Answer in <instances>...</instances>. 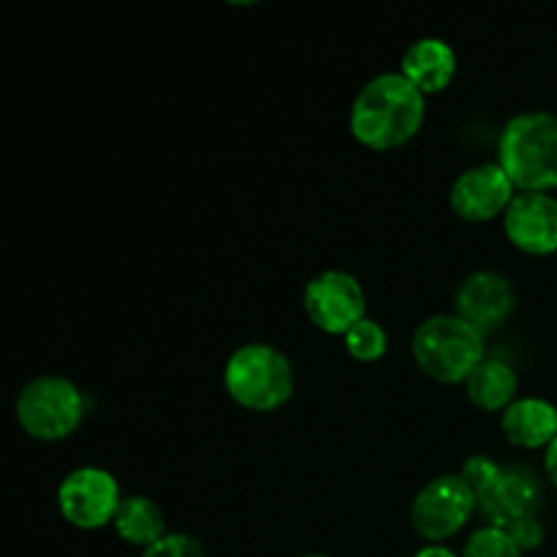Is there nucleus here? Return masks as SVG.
<instances>
[{
  "mask_svg": "<svg viewBox=\"0 0 557 557\" xmlns=\"http://www.w3.org/2000/svg\"><path fill=\"white\" fill-rule=\"evenodd\" d=\"M428 112V96L406 76L379 74L354 98L348 128L362 147L389 152L408 145L419 134Z\"/></svg>",
  "mask_w": 557,
  "mask_h": 557,
  "instance_id": "f257e3e1",
  "label": "nucleus"
},
{
  "mask_svg": "<svg viewBox=\"0 0 557 557\" xmlns=\"http://www.w3.org/2000/svg\"><path fill=\"white\" fill-rule=\"evenodd\" d=\"M498 163L520 194H549L557 188V114L522 112L504 125Z\"/></svg>",
  "mask_w": 557,
  "mask_h": 557,
  "instance_id": "f03ea898",
  "label": "nucleus"
},
{
  "mask_svg": "<svg viewBox=\"0 0 557 557\" xmlns=\"http://www.w3.org/2000/svg\"><path fill=\"white\" fill-rule=\"evenodd\" d=\"M411 354L428 379L466 384L484 362V335L457 313L430 315L413 332Z\"/></svg>",
  "mask_w": 557,
  "mask_h": 557,
  "instance_id": "7ed1b4c3",
  "label": "nucleus"
},
{
  "mask_svg": "<svg viewBox=\"0 0 557 557\" xmlns=\"http://www.w3.org/2000/svg\"><path fill=\"white\" fill-rule=\"evenodd\" d=\"M223 386L245 411L270 413L292 400L294 368L281 348L270 343H248L228 357Z\"/></svg>",
  "mask_w": 557,
  "mask_h": 557,
  "instance_id": "20e7f679",
  "label": "nucleus"
},
{
  "mask_svg": "<svg viewBox=\"0 0 557 557\" xmlns=\"http://www.w3.org/2000/svg\"><path fill=\"white\" fill-rule=\"evenodd\" d=\"M16 422L41 444L71 438L85 419V395L63 375H38L16 395Z\"/></svg>",
  "mask_w": 557,
  "mask_h": 557,
  "instance_id": "39448f33",
  "label": "nucleus"
},
{
  "mask_svg": "<svg viewBox=\"0 0 557 557\" xmlns=\"http://www.w3.org/2000/svg\"><path fill=\"white\" fill-rule=\"evenodd\" d=\"M479 511L473 490L462 476L444 473L424 484L411 504V525L424 542L444 544L455 539Z\"/></svg>",
  "mask_w": 557,
  "mask_h": 557,
  "instance_id": "423d86ee",
  "label": "nucleus"
},
{
  "mask_svg": "<svg viewBox=\"0 0 557 557\" xmlns=\"http://www.w3.org/2000/svg\"><path fill=\"white\" fill-rule=\"evenodd\" d=\"M123 495L117 479L96 466L71 471L58 487V509L69 525L79 531H101L114 522Z\"/></svg>",
  "mask_w": 557,
  "mask_h": 557,
  "instance_id": "0eeeda50",
  "label": "nucleus"
},
{
  "mask_svg": "<svg viewBox=\"0 0 557 557\" xmlns=\"http://www.w3.org/2000/svg\"><path fill=\"white\" fill-rule=\"evenodd\" d=\"M302 305L308 319L326 335L346 337L359 321L368 319L364 315L368 297H364L362 283L351 272L343 270H326L315 275L305 286Z\"/></svg>",
  "mask_w": 557,
  "mask_h": 557,
  "instance_id": "6e6552de",
  "label": "nucleus"
},
{
  "mask_svg": "<svg viewBox=\"0 0 557 557\" xmlns=\"http://www.w3.org/2000/svg\"><path fill=\"white\" fill-rule=\"evenodd\" d=\"M509 174L500 169V163H479V166L466 169L455 180L449 190V207L457 218L468 223H490L498 215H506L515 196Z\"/></svg>",
  "mask_w": 557,
  "mask_h": 557,
  "instance_id": "1a4fd4ad",
  "label": "nucleus"
},
{
  "mask_svg": "<svg viewBox=\"0 0 557 557\" xmlns=\"http://www.w3.org/2000/svg\"><path fill=\"white\" fill-rule=\"evenodd\" d=\"M517 294L506 275L493 270H479L460 283L455 294V310L462 321L482 335L498 330L515 313Z\"/></svg>",
  "mask_w": 557,
  "mask_h": 557,
  "instance_id": "9d476101",
  "label": "nucleus"
},
{
  "mask_svg": "<svg viewBox=\"0 0 557 557\" xmlns=\"http://www.w3.org/2000/svg\"><path fill=\"white\" fill-rule=\"evenodd\" d=\"M476 500L490 525L506 531L515 522L539 517L544 493L539 476L528 468H500L495 482Z\"/></svg>",
  "mask_w": 557,
  "mask_h": 557,
  "instance_id": "9b49d317",
  "label": "nucleus"
},
{
  "mask_svg": "<svg viewBox=\"0 0 557 557\" xmlns=\"http://www.w3.org/2000/svg\"><path fill=\"white\" fill-rule=\"evenodd\" d=\"M504 232L522 253H557V199L553 194H517L504 215Z\"/></svg>",
  "mask_w": 557,
  "mask_h": 557,
  "instance_id": "f8f14e48",
  "label": "nucleus"
},
{
  "mask_svg": "<svg viewBox=\"0 0 557 557\" xmlns=\"http://www.w3.org/2000/svg\"><path fill=\"white\" fill-rule=\"evenodd\" d=\"M400 74L424 96L444 92L457 76V54L444 38H419L403 52Z\"/></svg>",
  "mask_w": 557,
  "mask_h": 557,
  "instance_id": "ddd939ff",
  "label": "nucleus"
},
{
  "mask_svg": "<svg viewBox=\"0 0 557 557\" xmlns=\"http://www.w3.org/2000/svg\"><path fill=\"white\" fill-rule=\"evenodd\" d=\"M500 430L517 449H544L557 438V408L542 397H517L500 413Z\"/></svg>",
  "mask_w": 557,
  "mask_h": 557,
  "instance_id": "4468645a",
  "label": "nucleus"
},
{
  "mask_svg": "<svg viewBox=\"0 0 557 557\" xmlns=\"http://www.w3.org/2000/svg\"><path fill=\"white\" fill-rule=\"evenodd\" d=\"M517 389H520L517 370L500 357H484V362L466 381L468 400L487 413H504L517 400Z\"/></svg>",
  "mask_w": 557,
  "mask_h": 557,
  "instance_id": "2eb2a0df",
  "label": "nucleus"
},
{
  "mask_svg": "<svg viewBox=\"0 0 557 557\" xmlns=\"http://www.w3.org/2000/svg\"><path fill=\"white\" fill-rule=\"evenodd\" d=\"M112 525L125 544L139 547L141 553L166 536V515L147 495H125Z\"/></svg>",
  "mask_w": 557,
  "mask_h": 557,
  "instance_id": "dca6fc26",
  "label": "nucleus"
},
{
  "mask_svg": "<svg viewBox=\"0 0 557 557\" xmlns=\"http://www.w3.org/2000/svg\"><path fill=\"white\" fill-rule=\"evenodd\" d=\"M346 351L351 354L357 362H379L386 354V346H389V337H386V330L375 319H362L346 337Z\"/></svg>",
  "mask_w": 557,
  "mask_h": 557,
  "instance_id": "f3484780",
  "label": "nucleus"
},
{
  "mask_svg": "<svg viewBox=\"0 0 557 557\" xmlns=\"http://www.w3.org/2000/svg\"><path fill=\"white\" fill-rule=\"evenodd\" d=\"M520 547L515 544V539L509 536V531L495 525H484L473 533L471 539L462 547L460 557H522Z\"/></svg>",
  "mask_w": 557,
  "mask_h": 557,
  "instance_id": "a211bd4d",
  "label": "nucleus"
},
{
  "mask_svg": "<svg viewBox=\"0 0 557 557\" xmlns=\"http://www.w3.org/2000/svg\"><path fill=\"white\" fill-rule=\"evenodd\" d=\"M141 557H207V553L199 539L188 536V533H166L161 542L147 547Z\"/></svg>",
  "mask_w": 557,
  "mask_h": 557,
  "instance_id": "6ab92c4d",
  "label": "nucleus"
},
{
  "mask_svg": "<svg viewBox=\"0 0 557 557\" xmlns=\"http://www.w3.org/2000/svg\"><path fill=\"white\" fill-rule=\"evenodd\" d=\"M500 468L504 466H498V462L493 460V457H487V455H473L471 460L466 462V466H462V482L468 484V487L473 490V495H482L484 490L490 487V484L495 482V476H498L500 473Z\"/></svg>",
  "mask_w": 557,
  "mask_h": 557,
  "instance_id": "aec40b11",
  "label": "nucleus"
},
{
  "mask_svg": "<svg viewBox=\"0 0 557 557\" xmlns=\"http://www.w3.org/2000/svg\"><path fill=\"white\" fill-rule=\"evenodd\" d=\"M506 531H509V536L515 539V544L522 549V553H533V549H539L544 544V536H547V531H544L539 517H528V520L515 522V525L506 528Z\"/></svg>",
  "mask_w": 557,
  "mask_h": 557,
  "instance_id": "412c9836",
  "label": "nucleus"
},
{
  "mask_svg": "<svg viewBox=\"0 0 557 557\" xmlns=\"http://www.w3.org/2000/svg\"><path fill=\"white\" fill-rule=\"evenodd\" d=\"M544 471H547V479L557 490V438L547 446V451H544Z\"/></svg>",
  "mask_w": 557,
  "mask_h": 557,
  "instance_id": "4be33fe9",
  "label": "nucleus"
},
{
  "mask_svg": "<svg viewBox=\"0 0 557 557\" xmlns=\"http://www.w3.org/2000/svg\"><path fill=\"white\" fill-rule=\"evenodd\" d=\"M413 557H460V555H457L455 549L444 547V544H428V547L419 549Z\"/></svg>",
  "mask_w": 557,
  "mask_h": 557,
  "instance_id": "5701e85b",
  "label": "nucleus"
},
{
  "mask_svg": "<svg viewBox=\"0 0 557 557\" xmlns=\"http://www.w3.org/2000/svg\"><path fill=\"white\" fill-rule=\"evenodd\" d=\"M302 557H330V555H302Z\"/></svg>",
  "mask_w": 557,
  "mask_h": 557,
  "instance_id": "b1692460",
  "label": "nucleus"
}]
</instances>
